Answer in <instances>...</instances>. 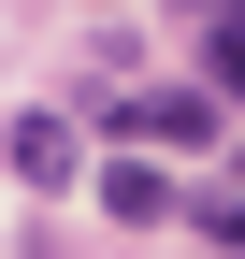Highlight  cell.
<instances>
[{"instance_id":"obj_4","label":"cell","mask_w":245,"mask_h":259,"mask_svg":"<svg viewBox=\"0 0 245 259\" xmlns=\"http://www.w3.org/2000/svg\"><path fill=\"white\" fill-rule=\"evenodd\" d=\"M202 245H231V259H245V202H202Z\"/></svg>"},{"instance_id":"obj_2","label":"cell","mask_w":245,"mask_h":259,"mask_svg":"<svg viewBox=\"0 0 245 259\" xmlns=\"http://www.w3.org/2000/svg\"><path fill=\"white\" fill-rule=\"evenodd\" d=\"M0 158H15V187H72V115H15Z\"/></svg>"},{"instance_id":"obj_1","label":"cell","mask_w":245,"mask_h":259,"mask_svg":"<svg viewBox=\"0 0 245 259\" xmlns=\"http://www.w3.org/2000/svg\"><path fill=\"white\" fill-rule=\"evenodd\" d=\"M101 130L115 144H217V101H202V87H130Z\"/></svg>"},{"instance_id":"obj_3","label":"cell","mask_w":245,"mask_h":259,"mask_svg":"<svg viewBox=\"0 0 245 259\" xmlns=\"http://www.w3.org/2000/svg\"><path fill=\"white\" fill-rule=\"evenodd\" d=\"M202 101H245V15H202Z\"/></svg>"}]
</instances>
